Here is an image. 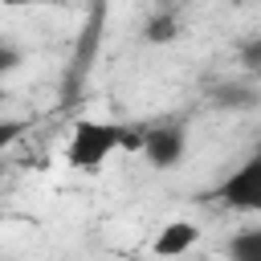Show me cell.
<instances>
[{
  "mask_svg": "<svg viewBox=\"0 0 261 261\" xmlns=\"http://www.w3.org/2000/svg\"><path fill=\"white\" fill-rule=\"evenodd\" d=\"M208 200H220L237 212H257L261 208V155H249L220 188L208 192Z\"/></svg>",
  "mask_w": 261,
  "mask_h": 261,
  "instance_id": "7a4b0ae2",
  "label": "cell"
},
{
  "mask_svg": "<svg viewBox=\"0 0 261 261\" xmlns=\"http://www.w3.org/2000/svg\"><path fill=\"white\" fill-rule=\"evenodd\" d=\"M118 139H122V122H98V118H82L73 122L69 130V143H65V163L82 175H98L106 167V159L118 151Z\"/></svg>",
  "mask_w": 261,
  "mask_h": 261,
  "instance_id": "6da1fadb",
  "label": "cell"
},
{
  "mask_svg": "<svg viewBox=\"0 0 261 261\" xmlns=\"http://www.w3.org/2000/svg\"><path fill=\"white\" fill-rule=\"evenodd\" d=\"M196 241H200V228H196L192 220H171V224L159 228V237H155L151 249H155L159 257H184Z\"/></svg>",
  "mask_w": 261,
  "mask_h": 261,
  "instance_id": "277c9868",
  "label": "cell"
},
{
  "mask_svg": "<svg viewBox=\"0 0 261 261\" xmlns=\"http://www.w3.org/2000/svg\"><path fill=\"white\" fill-rule=\"evenodd\" d=\"M143 37L151 41V45H167V41H175L179 37V20H175V12L167 8V12H155L147 24H143Z\"/></svg>",
  "mask_w": 261,
  "mask_h": 261,
  "instance_id": "8992f818",
  "label": "cell"
},
{
  "mask_svg": "<svg viewBox=\"0 0 261 261\" xmlns=\"http://www.w3.org/2000/svg\"><path fill=\"white\" fill-rule=\"evenodd\" d=\"M253 98H257L253 90H237V86H232V90H220L216 106H253Z\"/></svg>",
  "mask_w": 261,
  "mask_h": 261,
  "instance_id": "30bf717a",
  "label": "cell"
},
{
  "mask_svg": "<svg viewBox=\"0 0 261 261\" xmlns=\"http://www.w3.org/2000/svg\"><path fill=\"white\" fill-rule=\"evenodd\" d=\"M184 151H188V135H184L179 126H155V130H143V155H147L151 167L171 171V167H179Z\"/></svg>",
  "mask_w": 261,
  "mask_h": 261,
  "instance_id": "3957f363",
  "label": "cell"
},
{
  "mask_svg": "<svg viewBox=\"0 0 261 261\" xmlns=\"http://www.w3.org/2000/svg\"><path fill=\"white\" fill-rule=\"evenodd\" d=\"M0 102H4V90H0Z\"/></svg>",
  "mask_w": 261,
  "mask_h": 261,
  "instance_id": "4fadbf2b",
  "label": "cell"
},
{
  "mask_svg": "<svg viewBox=\"0 0 261 261\" xmlns=\"http://www.w3.org/2000/svg\"><path fill=\"white\" fill-rule=\"evenodd\" d=\"M20 49L16 45H8V41H0V77H8V73H16L20 69Z\"/></svg>",
  "mask_w": 261,
  "mask_h": 261,
  "instance_id": "ba28073f",
  "label": "cell"
},
{
  "mask_svg": "<svg viewBox=\"0 0 261 261\" xmlns=\"http://www.w3.org/2000/svg\"><path fill=\"white\" fill-rule=\"evenodd\" d=\"M24 130H29V122H24V118H0V155H4V151H8Z\"/></svg>",
  "mask_w": 261,
  "mask_h": 261,
  "instance_id": "52a82bcc",
  "label": "cell"
},
{
  "mask_svg": "<svg viewBox=\"0 0 261 261\" xmlns=\"http://www.w3.org/2000/svg\"><path fill=\"white\" fill-rule=\"evenodd\" d=\"M228 261H261V228H241L228 237Z\"/></svg>",
  "mask_w": 261,
  "mask_h": 261,
  "instance_id": "5b68a950",
  "label": "cell"
},
{
  "mask_svg": "<svg viewBox=\"0 0 261 261\" xmlns=\"http://www.w3.org/2000/svg\"><path fill=\"white\" fill-rule=\"evenodd\" d=\"M241 65H245L249 73L261 69V37H249V41H245V49H241Z\"/></svg>",
  "mask_w": 261,
  "mask_h": 261,
  "instance_id": "9c48e42d",
  "label": "cell"
},
{
  "mask_svg": "<svg viewBox=\"0 0 261 261\" xmlns=\"http://www.w3.org/2000/svg\"><path fill=\"white\" fill-rule=\"evenodd\" d=\"M4 8H24V4H41V0H0Z\"/></svg>",
  "mask_w": 261,
  "mask_h": 261,
  "instance_id": "8fae6325",
  "label": "cell"
},
{
  "mask_svg": "<svg viewBox=\"0 0 261 261\" xmlns=\"http://www.w3.org/2000/svg\"><path fill=\"white\" fill-rule=\"evenodd\" d=\"M163 4H167V8H175V4H184V0H163Z\"/></svg>",
  "mask_w": 261,
  "mask_h": 261,
  "instance_id": "7c38bea8",
  "label": "cell"
}]
</instances>
